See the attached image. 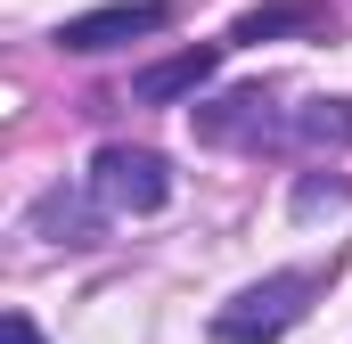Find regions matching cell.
I'll return each mask as SVG.
<instances>
[{
    "label": "cell",
    "instance_id": "obj_6",
    "mask_svg": "<svg viewBox=\"0 0 352 344\" xmlns=\"http://www.w3.org/2000/svg\"><path fill=\"white\" fill-rule=\"evenodd\" d=\"M320 17H328L320 0H263V8H246V17L230 25V41H254V50H263V41H278V33H311Z\"/></svg>",
    "mask_w": 352,
    "mask_h": 344
},
{
    "label": "cell",
    "instance_id": "obj_1",
    "mask_svg": "<svg viewBox=\"0 0 352 344\" xmlns=\"http://www.w3.org/2000/svg\"><path fill=\"white\" fill-rule=\"evenodd\" d=\"M311 295H320L311 270H270L263 287H246V295H230V303L213 312V344H278L303 312H311Z\"/></svg>",
    "mask_w": 352,
    "mask_h": 344
},
{
    "label": "cell",
    "instance_id": "obj_2",
    "mask_svg": "<svg viewBox=\"0 0 352 344\" xmlns=\"http://www.w3.org/2000/svg\"><path fill=\"white\" fill-rule=\"evenodd\" d=\"M90 197L107 205V213H156L164 197H173V172L156 148H98V164H90Z\"/></svg>",
    "mask_w": 352,
    "mask_h": 344
},
{
    "label": "cell",
    "instance_id": "obj_5",
    "mask_svg": "<svg viewBox=\"0 0 352 344\" xmlns=\"http://www.w3.org/2000/svg\"><path fill=\"white\" fill-rule=\"evenodd\" d=\"M188 123H197V140H213V148H230V140H278V115H270L263 90H230V98L197 107Z\"/></svg>",
    "mask_w": 352,
    "mask_h": 344
},
{
    "label": "cell",
    "instance_id": "obj_3",
    "mask_svg": "<svg viewBox=\"0 0 352 344\" xmlns=\"http://www.w3.org/2000/svg\"><path fill=\"white\" fill-rule=\"evenodd\" d=\"M148 33H164V0H115V8L66 17V25H58V50H74V58H98V50L148 41Z\"/></svg>",
    "mask_w": 352,
    "mask_h": 344
},
{
    "label": "cell",
    "instance_id": "obj_8",
    "mask_svg": "<svg viewBox=\"0 0 352 344\" xmlns=\"http://www.w3.org/2000/svg\"><path fill=\"white\" fill-rule=\"evenodd\" d=\"M287 131H295L303 148H352V98H311Z\"/></svg>",
    "mask_w": 352,
    "mask_h": 344
},
{
    "label": "cell",
    "instance_id": "obj_7",
    "mask_svg": "<svg viewBox=\"0 0 352 344\" xmlns=\"http://www.w3.org/2000/svg\"><path fill=\"white\" fill-rule=\"evenodd\" d=\"M33 230H41L50 246H98V213H90V197H66V189H50V197L33 205Z\"/></svg>",
    "mask_w": 352,
    "mask_h": 344
},
{
    "label": "cell",
    "instance_id": "obj_4",
    "mask_svg": "<svg viewBox=\"0 0 352 344\" xmlns=\"http://www.w3.org/2000/svg\"><path fill=\"white\" fill-rule=\"evenodd\" d=\"M213 66H221V41H188V50H173V58L140 66V74H131V98H140V107H173V98H197V90L213 83Z\"/></svg>",
    "mask_w": 352,
    "mask_h": 344
},
{
    "label": "cell",
    "instance_id": "obj_9",
    "mask_svg": "<svg viewBox=\"0 0 352 344\" xmlns=\"http://www.w3.org/2000/svg\"><path fill=\"white\" fill-rule=\"evenodd\" d=\"M0 344H41V336H33V320H25V312H8V320H0Z\"/></svg>",
    "mask_w": 352,
    "mask_h": 344
}]
</instances>
